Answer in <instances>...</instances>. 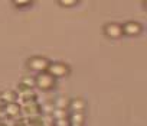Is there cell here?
Returning a JSON list of instances; mask_svg holds the SVG:
<instances>
[{
	"mask_svg": "<svg viewBox=\"0 0 147 126\" xmlns=\"http://www.w3.org/2000/svg\"><path fill=\"white\" fill-rule=\"evenodd\" d=\"M48 74H51L53 78H62L69 76L71 73V67L63 61H51V64L46 70Z\"/></svg>",
	"mask_w": 147,
	"mask_h": 126,
	"instance_id": "7a4b0ae2",
	"label": "cell"
},
{
	"mask_svg": "<svg viewBox=\"0 0 147 126\" xmlns=\"http://www.w3.org/2000/svg\"><path fill=\"white\" fill-rule=\"evenodd\" d=\"M18 97H19V94L15 90H5L2 94H0V100L5 101L6 104L7 103H16V99Z\"/></svg>",
	"mask_w": 147,
	"mask_h": 126,
	"instance_id": "ba28073f",
	"label": "cell"
},
{
	"mask_svg": "<svg viewBox=\"0 0 147 126\" xmlns=\"http://www.w3.org/2000/svg\"><path fill=\"white\" fill-rule=\"evenodd\" d=\"M61 7H75L80 5V0H58L56 2Z\"/></svg>",
	"mask_w": 147,
	"mask_h": 126,
	"instance_id": "9c48e42d",
	"label": "cell"
},
{
	"mask_svg": "<svg viewBox=\"0 0 147 126\" xmlns=\"http://www.w3.org/2000/svg\"><path fill=\"white\" fill-rule=\"evenodd\" d=\"M55 84H56V78H53L46 71L45 73H39L35 77V87H38L39 90H43V91L52 90L55 87Z\"/></svg>",
	"mask_w": 147,
	"mask_h": 126,
	"instance_id": "3957f363",
	"label": "cell"
},
{
	"mask_svg": "<svg viewBox=\"0 0 147 126\" xmlns=\"http://www.w3.org/2000/svg\"><path fill=\"white\" fill-rule=\"evenodd\" d=\"M121 29H123V36L134 38L143 32V25L137 20H127L125 23L121 25Z\"/></svg>",
	"mask_w": 147,
	"mask_h": 126,
	"instance_id": "277c9868",
	"label": "cell"
},
{
	"mask_svg": "<svg viewBox=\"0 0 147 126\" xmlns=\"http://www.w3.org/2000/svg\"><path fill=\"white\" fill-rule=\"evenodd\" d=\"M13 6L18 9H23V7H29L30 5H33L32 0H13Z\"/></svg>",
	"mask_w": 147,
	"mask_h": 126,
	"instance_id": "30bf717a",
	"label": "cell"
},
{
	"mask_svg": "<svg viewBox=\"0 0 147 126\" xmlns=\"http://www.w3.org/2000/svg\"><path fill=\"white\" fill-rule=\"evenodd\" d=\"M102 32H104V35L108 39H120L123 36L121 25L117 23V22H108V23H105L104 28H102Z\"/></svg>",
	"mask_w": 147,
	"mask_h": 126,
	"instance_id": "5b68a950",
	"label": "cell"
},
{
	"mask_svg": "<svg viewBox=\"0 0 147 126\" xmlns=\"http://www.w3.org/2000/svg\"><path fill=\"white\" fill-rule=\"evenodd\" d=\"M3 112L7 117H18L22 112V107L18 103H7V104H5Z\"/></svg>",
	"mask_w": 147,
	"mask_h": 126,
	"instance_id": "8992f818",
	"label": "cell"
},
{
	"mask_svg": "<svg viewBox=\"0 0 147 126\" xmlns=\"http://www.w3.org/2000/svg\"><path fill=\"white\" fill-rule=\"evenodd\" d=\"M25 112H26V114H28L30 119H33V117H38V116H39L40 107H39V104H38L36 101H30V103H26V104H25Z\"/></svg>",
	"mask_w": 147,
	"mask_h": 126,
	"instance_id": "52a82bcc",
	"label": "cell"
},
{
	"mask_svg": "<svg viewBox=\"0 0 147 126\" xmlns=\"http://www.w3.org/2000/svg\"><path fill=\"white\" fill-rule=\"evenodd\" d=\"M49 64H51V61L46 57H42V55H33V57L26 59V67L30 71L38 73V74L39 73H45L48 70Z\"/></svg>",
	"mask_w": 147,
	"mask_h": 126,
	"instance_id": "6da1fadb",
	"label": "cell"
}]
</instances>
